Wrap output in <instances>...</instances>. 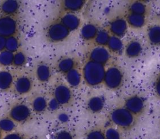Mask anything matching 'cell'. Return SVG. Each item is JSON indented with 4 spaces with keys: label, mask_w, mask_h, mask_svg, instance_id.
I'll use <instances>...</instances> for the list:
<instances>
[{
    "label": "cell",
    "mask_w": 160,
    "mask_h": 139,
    "mask_svg": "<svg viewBox=\"0 0 160 139\" xmlns=\"http://www.w3.org/2000/svg\"><path fill=\"white\" fill-rule=\"evenodd\" d=\"M105 72L104 65L89 60L83 66L82 76L88 85L96 86L103 83Z\"/></svg>",
    "instance_id": "6da1fadb"
},
{
    "label": "cell",
    "mask_w": 160,
    "mask_h": 139,
    "mask_svg": "<svg viewBox=\"0 0 160 139\" xmlns=\"http://www.w3.org/2000/svg\"><path fill=\"white\" fill-rule=\"evenodd\" d=\"M136 118L125 107H116L109 113V120L116 127L122 130L131 129L136 123Z\"/></svg>",
    "instance_id": "7a4b0ae2"
},
{
    "label": "cell",
    "mask_w": 160,
    "mask_h": 139,
    "mask_svg": "<svg viewBox=\"0 0 160 139\" xmlns=\"http://www.w3.org/2000/svg\"><path fill=\"white\" fill-rule=\"evenodd\" d=\"M124 74L122 70L117 66H111L106 70L103 83L109 90H118L122 85Z\"/></svg>",
    "instance_id": "3957f363"
},
{
    "label": "cell",
    "mask_w": 160,
    "mask_h": 139,
    "mask_svg": "<svg viewBox=\"0 0 160 139\" xmlns=\"http://www.w3.org/2000/svg\"><path fill=\"white\" fill-rule=\"evenodd\" d=\"M70 31L59 21L50 24L46 30L48 39L52 43H58L66 39Z\"/></svg>",
    "instance_id": "277c9868"
},
{
    "label": "cell",
    "mask_w": 160,
    "mask_h": 139,
    "mask_svg": "<svg viewBox=\"0 0 160 139\" xmlns=\"http://www.w3.org/2000/svg\"><path fill=\"white\" fill-rule=\"evenodd\" d=\"M145 99L140 95H133L126 98L124 101V107L134 116L141 115L146 108Z\"/></svg>",
    "instance_id": "5b68a950"
},
{
    "label": "cell",
    "mask_w": 160,
    "mask_h": 139,
    "mask_svg": "<svg viewBox=\"0 0 160 139\" xmlns=\"http://www.w3.org/2000/svg\"><path fill=\"white\" fill-rule=\"evenodd\" d=\"M31 116L29 106L22 103L14 105L9 112V116L16 123H23L28 121Z\"/></svg>",
    "instance_id": "8992f818"
},
{
    "label": "cell",
    "mask_w": 160,
    "mask_h": 139,
    "mask_svg": "<svg viewBox=\"0 0 160 139\" xmlns=\"http://www.w3.org/2000/svg\"><path fill=\"white\" fill-rule=\"evenodd\" d=\"M18 29L16 19L10 16H0V36L6 38L14 36Z\"/></svg>",
    "instance_id": "52a82bcc"
},
{
    "label": "cell",
    "mask_w": 160,
    "mask_h": 139,
    "mask_svg": "<svg viewBox=\"0 0 160 139\" xmlns=\"http://www.w3.org/2000/svg\"><path fill=\"white\" fill-rule=\"evenodd\" d=\"M54 98L60 105L69 104L72 99V93L70 88L64 83L57 84L53 90Z\"/></svg>",
    "instance_id": "ba28073f"
},
{
    "label": "cell",
    "mask_w": 160,
    "mask_h": 139,
    "mask_svg": "<svg viewBox=\"0 0 160 139\" xmlns=\"http://www.w3.org/2000/svg\"><path fill=\"white\" fill-rule=\"evenodd\" d=\"M128 28V24L126 18L118 16L110 21L108 26V31L112 36L121 38L126 34Z\"/></svg>",
    "instance_id": "9c48e42d"
},
{
    "label": "cell",
    "mask_w": 160,
    "mask_h": 139,
    "mask_svg": "<svg viewBox=\"0 0 160 139\" xmlns=\"http://www.w3.org/2000/svg\"><path fill=\"white\" fill-rule=\"evenodd\" d=\"M89 60L105 65L111 58V52L106 46H97L89 54Z\"/></svg>",
    "instance_id": "30bf717a"
},
{
    "label": "cell",
    "mask_w": 160,
    "mask_h": 139,
    "mask_svg": "<svg viewBox=\"0 0 160 139\" xmlns=\"http://www.w3.org/2000/svg\"><path fill=\"white\" fill-rule=\"evenodd\" d=\"M143 47L142 43L138 39H131L124 46V52L125 55L131 59L139 57L142 53Z\"/></svg>",
    "instance_id": "8fae6325"
},
{
    "label": "cell",
    "mask_w": 160,
    "mask_h": 139,
    "mask_svg": "<svg viewBox=\"0 0 160 139\" xmlns=\"http://www.w3.org/2000/svg\"><path fill=\"white\" fill-rule=\"evenodd\" d=\"M60 22L69 31L77 29L81 23L79 18L72 13H66L60 19Z\"/></svg>",
    "instance_id": "7c38bea8"
},
{
    "label": "cell",
    "mask_w": 160,
    "mask_h": 139,
    "mask_svg": "<svg viewBox=\"0 0 160 139\" xmlns=\"http://www.w3.org/2000/svg\"><path fill=\"white\" fill-rule=\"evenodd\" d=\"M32 81L27 76L18 78L14 85L15 91L19 95H24L29 93L32 88Z\"/></svg>",
    "instance_id": "4fadbf2b"
},
{
    "label": "cell",
    "mask_w": 160,
    "mask_h": 139,
    "mask_svg": "<svg viewBox=\"0 0 160 139\" xmlns=\"http://www.w3.org/2000/svg\"><path fill=\"white\" fill-rule=\"evenodd\" d=\"M146 38L149 43L152 46H160V24L149 26L146 31Z\"/></svg>",
    "instance_id": "5bb4252c"
},
{
    "label": "cell",
    "mask_w": 160,
    "mask_h": 139,
    "mask_svg": "<svg viewBox=\"0 0 160 139\" xmlns=\"http://www.w3.org/2000/svg\"><path fill=\"white\" fill-rule=\"evenodd\" d=\"M128 26L134 29L142 28L147 22L146 16L128 13L125 17Z\"/></svg>",
    "instance_id": "9a60e30c"
},
{
    "label": "cell",
    "mask_w": 160,
    "mask_h": 139,
    "mask_svg": "<svg viewBox=\"0 0 160 139\" xmlns=\"http://www.w3.org/2000/svg\"><path fill=\"white\" fill-rule=\"evenodd\" d=\"M104 105L105 102L102 97L100 96H94L88 100L87 102V108L92 113H98L103 110Z\"/></svg>",
    "instance_id": "2e32d148"
},
{
    "label": "cell",
    "mask_w": 160,
    "mask_h": 139,
    "mask_svg": "<svg viewBox=\"0 0 160 139\" xmlns=\"http://www.w3.org/2000/svg\"><path fill=\"white\" fill-rule=\"evenodd\" d=\"M106 46L111 53L117 54H121L124 49V45L121 39L112 35H111Z\"/></svg>",
    "instance_id": "e0dca14e"
},
{
    "label": "cell",
    "mask_w": 160,
    "mask_h": 139,
    "mask_svg": "<svg viewBox=\"0 0 160 139\" xmlns=\"http://www.w3.org/2000/svg\"><path fill=\"white\" fill-rule=\"evenodd\" d=\"M62 8L68 13H74L81 11L85 5V1L82 0H66L61 4Z\"/></svg>",
    "instance_id": "ac0fdd59"
},
{
    "label": "cell",
    "mask_w": 160,
    "mask_h": 139,
    "mask_svg": "<svg viewBox=\"0 0 160 139\" xmlns=\"http://www.w3.org/2000/svg\"><path fill=\"white\" fill-rule=\"evenodd\" d=\"M128 11L129 13L146 16L148 11V7L142 1H134L131 2L128 5Z\"/></svg>",
    "instance_id": "d6986e66"
},
{
    "label": "cell",
    "mask_w": 160,
    "mask_h": 139,
    "mask_svg": "<svg viewBox=\"0 0 160 139\" xmlns=\"http://www.w3.org/2000/svg\"><path fill=\"white\" fill-rule=\"evenodd\" d=\"M19 4L17 1L8 0L3 1L0 6V11L4 16H10L15 14L19 9Z\"/></svg>",
    "instance_id": "ffe728a7"
},
{
    "label": "cell",
    "mask_w": 160,
    "mask_h": 139,
    "mask_svg": "<svg viewBox=\"0 0 160 139\" xmlns=\"http://www.w3.org/2000/svg\"><path fill=\"white\" fill-rule=\"evenodd\" d=\"M99 29L97 26L92 23H88L84 24L81 29V35L83 39L86 41H90L94 39Z\"/></svg>",
    "instance_id": "44dd1931"
},
{
    "label": "cell",
    "mask_w": 160,
    "mask_h": 139,
    "mask_svg": "<svg viewBox=\"0 0 160 139\" xmlns=\"http://www.w3.org/2000/svg\"><path fill=\"white\" fill-rule=\"evenodd\" d=\"M48 101L44 96L42 95L36 96L32 100V109L36 113H42L48 108Z\"/></svg>",
    "instance_id": "7402d4cb"
},
{
    "label": "cell",
    "mask_w": 160,
    "mask_h": 139,
    "mask_svg": "<svg viewBox=\"0 0 160 139\" xmlns=\"http://www.w3.org/2000/svg\"><path fill=\"white\" fill-rule=\"evenodd\" d=\"M82 76L80 71L74 68L66 74V80L70 86L77 87L81 83Z\"/></svg>",
    "instance_id": "603a6c76"
},
{
    "label": "cell",
    "mask_w": 160,
    "mask_h": 139,
    "mask_svg": "<svg viewBox=\"0 0 160 139\" xmlns=\"http://www.w3.org/2000/svg\"><path fill=\"white\" fill-rule=\"evenodd\" d=\"M36 75L38 80L41 82L48 81L51 76L49 66L46 64H39L36 68Z\"/></svg>",
    "instance_id": "cb8c5ba5"
},
{
    "label": "cell",
    "mask_w": 160,
    "mask_h": 139,
    "mask_svg": "<svg viewBox=\"0 0 160 139\" xmlns=\"http://www.w3.org/2000/svg\"><path fill=\"white\" fill-rule=\"evenodd\" d=\"M75 68V61L72 58L66 57L61 59L57 63V68L60 72L66 74Z\"/></svg>",
    "instance_id": "d4e9b609"
},
{
    "label": "cell",
    "mask_w": 160,
    "mask_h": 139,
    "mask_svg": "<svg viewBox=\"0 0 160 139\" xmlns=\"http://www.w3.org/2000/svg\"><path fill=\"white\" fill-rule=\"evenodd\" d=\"M13 83V76L8 71H0V90L5 91L10 88Z\"/></svg>",
    "instance_id": "484cf974"
},
{
    "label": "cell",
    "mask_w": 160,
    "mask_h": 139,
    "mask_svg": "<svg viewBox=\"0 0 160 139\" xmlns=\"http://www.w3.org/2000/svg\"><path fill=\"white\" fill-rule=\"evenodd\" d=\"M110 37L111 35L108 30L105 29H100L98 30L94 41L98 46H106Z\"/></svg>",
    "instance_id": "4316f807"
},
{
    "label": "cell",
    "mask_w": 160,
    "mask_h": 139,
    "mask_svg": "<svg viewBox=\"0 0 160 139\" xmlns=\"http://www.w3.org/2000/svg\"><path fill=\"white\" fill-rule=\"evenodd\" d=\"M16 122L9 117L0 119V130L6 133H11L16 128Z\"/></svg>",
    "instance_id": "83f0119b"
},
{
    "label": "cell",
    "mask_w": 160,
    "mask_h": 139,
    "mask_svg": "<svg viewBox=\"0 0 160 139\" xmlns=\"http://www.w3.org/2000/svg\"><path fill=\"white\" fill-rule=\"evenodd\" d=\"M14 53L6 49L0 52V64L5 66L13 64Z\"/></svg>",
    "instance_id": "f1b7e54d"
},
{
    "label": "cell",
    "mask_w": 160,
    "mask_h": 139,
    "mask_svg": "<svg viewBox=\"0 0 160 139\" xmlns=\"http://www.w3.org/2000/svg\"><path fill=\"white\" fill-rule=\"evenodd\" d=\"M18 48H19V41L17 38H16L14 36H12L6 38V50L14 53V52H17Z\"/></svg>",
    "instance_id": "f546056e"
},
{
    "label": "cell",
    "mask_w": 160,
    "mask_h": 139,
    "mask_svg": "<svg viewBox=\"0 0 160 139\" xmlns=\"http://www.w3.org/2000/svg\"><path fill=\"white\" fill-rule=\"evenodd\" d=\"M86 139H106L104 131L99 128L92 129L86 134Z\"/></svg>",
    "instance_id": "4dcf8cb0"
},
{
    "label": "cell",
    "mask_w": 160,
    "mask_h": 139,
    "mask_svg": "<svg viewBox=\"0 0 160 139\" xmlns=\"http://www.w3.org/2000/svg\"><path fill=\"white\" fill-rule=\"evenodd\" d=\"M106 139H122L119 131L114 127H109L104 131Z\"/></svg>",
    "instance_id": "1f68e13d"
},
{
    "label": "cell",
    "mask_w": 160,
    "mask_h": 139,
    "mask_svg": "<svg viewBox=\"0 0 160 139\" xmlns=\"http://www.w3.org/2000/svg\"><path fill=\"white\" fill-rule=\"evenodd\" d=\"M26 57L22 51H17L14 54L13 64L16 66H21L25 64Z\"/></svg>",
    "instance_id": "d6a6232c"
},
{
    "label": "cell",
    "mask_w": 160,
    "mask_h": 139,
    "mask_svg": "<svg viewBox=\"0 0 160 139\" xmlns=\"http://www.w3.org/2000/svg\"><path fill=\"white\" fill-rule=\"evenodd\" d=\"M54 139H74L72 134L67 131V130H62L58 132L55 137Z\"/></svg>",
    "instance_id": "836d02e7"
},
{
    "label": "cell",
    "mask_w": 160,
    "mask_h": 139,
    "mask_svg": "<svg viewBox=\"0 0 160 139\" xmlns=\"http://www.w3.org/2000/svg\"><path fill=\"white\" fill-rule=\"evenodd\" d=\"M59 103L54 97L51 98L48 103V108L52 111L57 110L59 108Z\"/></svg>",
    "instance_id": "e575fe53"
},
{
    "label": "cell",
    "mask_w": 160,
    "mask_h": 139,
    "mask_svg": "<svg viewBox=\"0 0 160 139\" xmlns=\"http://www.w3.org/2000/svg\"><path fill=\"white\" fill-rule=\"evenodd\" d=\"M154 90L156 95L160 98V73L158 75L155 80L154 85Z\"/></svg>",
    "instance_id": "d590c367"
},
{
    "label": "cell",
    "mask_w": 160,
    "mask_h": 139,
    "mask_svg": "<svg viewBox=\"0 0 160 139\" xmlns=\"http://www.w3.org/2000/svg\"><path fill=\"white\" fill-rule=\"evenodd\" d=\"M58 119L62 123H66L69 121V115L66 113L61 112V113H59V115H58Z\"/></svg>",
    "instance_id": "8d00e7d4"
},
{
    "label": "cell",
    "mask_w": 160,
    "mask_h": 139,
    "mask_svg": "<svg viewBox=\"0 0 160 139\" xmlns=\"http://www.w3.org/2000/svg\"><path fill=\"white\" fill-rule=\"evenodd\" d=\"M22 136L18 133H9L6 135L2 139H22Z\"/></svg>",
    "instance_id": "74e56055"
},
{
    "label": "cell",
    "mask_w": 160,
    "mask_h": 139,
    "mask_svg": "<svg viewBox=\"0 0 160 139\" xmlns=\"http://www.w3.org/2000/svg\"><path fill=\"white\" fill-rule=\"evenodd\" d=\"M6 38L0 36V52L4 51V49H6Z\"/></svg>",
    "instance_id": "f35d334b"
},
{
    "label": "cell",
    "mask_w": 160,
    "mask_h": 139,
    "mask_svg": "<svg viewBox=\"0 0 160 139\" xmlns=\"http://www.w3.org/2000/svg\"><path fill=\"white\" fill-rule=\"evenodd\" d=\"M2 131L0 130V139H2Z\"/></svg>",
    "instance_id": "ab89813d"
},
{
    "label": "cell",
    "mask_w": 160,
    "mask_h": 139,
    "mask_svg": "<svg viewBox=\"0 0 160 139\" xmlns=\"http://www.w3.org/2000/svg\"><path fill=\"white\" fill-rule=\"evenodd\" d=\"M22 139H29V138H22Z\"/></svg>",
    "instance_id": "60d3db41"
}]
</instances>
